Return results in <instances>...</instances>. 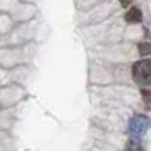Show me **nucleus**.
<instances>
[{"instance_id":"obj_1","label":"nucleus","mask_w":151,"mask_h":151,"mask_svg":"<svg viewBox=\"0 0 151 151\" xmlns=\"http://www.w3.org/2000/svg\"><path fill=\"white\" fill-rule=\"evenodd\" d=\"M133 78L138 85H151V60H139L133 65Z\"/></svg>"},{"instance_id":"obj_2","label":"nucleus","mask_w":151,"mask_h":151,"mask_svg":"<svg viewBox=\"0 0 151 151\" xmlns=\"http://www.w3.org/2000/svg\"><path fill=\"white\" fill-rule=\"evenodd\" d=\"M151 126V119L145 114H135L129 121V133L130 135L141 137L146 133Z\"/></svg>"},{"instance_id":"obj_3","label":"nucleus","mask_w":151,"mask_h":151,"mask_svg":"<svg viewBox=\"0 0 151 151\" xmlns=\"http://www.w3.org/2000/svg\"><path fill=\"white\" fill-rule=\"evenodd\" d=\"M125 20L129 24H138L143 20V13L138 7H131L125 13Z\"/></svg>"},{"instance_id":"obj_4","label":"nucleus","mask_w":151,"mask_h":151,"mask_svg":"<svg viewBox=\"0 0 151 151\" xmlns=\"http://www.w3.org/2000/svg\"><path fill=\"white\" fill-rule=\"evenodd\" d=\"M125 151H145L143 143H142V141L139 139V137L131 135V138L126 142Z\"/></svg>"},{"instance_id":"obj_5","label":"nucleus","mask_w":151,"mask_h":151,"mask_svg":"<svg viewBox=\"0 0 151 151\" xmlns=\"http://www.w3.org/2000/svg\"><path fill=\"white\" fill-rule=\"evenodd\" d=\"M138 52L142 57L145 56H151V42L149 41H142L138 44Z\"/></svg>"},{"instance_id":"obj_6","label":"nucleus","mask_w":151,"mask_h":151,"mask_svg":"<svg viewBox=\"0 0 151 151\" xmlns=\"http://www.w3.org/2000/svg\"><path fill=\"white\" fill-rule=\"evenodd\" d=\"M141 94H142V99H143L145 109L151 111V90H149V89H142Z\"/></svg>"},{"instance_id":"obj_7","label":"nucleus","mask_w":151,"mask_h":151,"mask_svg":"<svg viewBox=\"0 0 151 151\" xmlns=\"http://www.w3.org/2000/svg\"><path fill=\"white\" fill-rule=\"evenodd\" d=\"M119 3H121V5H122L123 8H127L129 5L133 3V0H119Z\"/></svg>"}]
</instances>
